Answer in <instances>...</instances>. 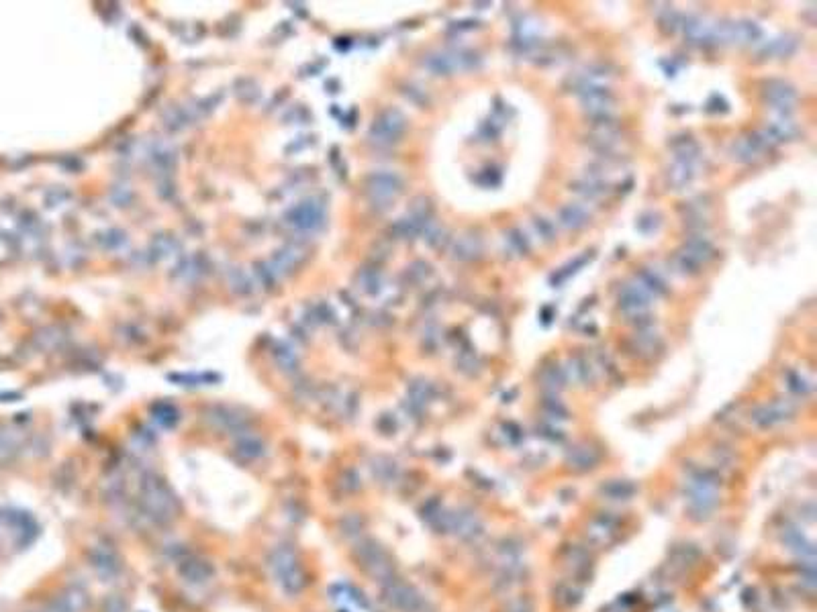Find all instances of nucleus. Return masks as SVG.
I'll list each match as a JSON object with an SVG mask.
<instances>
[{
  "label": "nucleus",
  "instance_id": "393cba45",
  "mask_svg": "<svg viewBox=\"0 0 817 612\" xmlns=\"http://www.w3.org/2000/svg\"><path fill=\"white\" fill-rule=\"evenodd\" d=\"M535 227H538V231H544L545 235H548L545 239H552V227L548 225L545 219H535Z\"/></svg>",
  "mask_w": 817,
  "mask_h": 612
},
{
  "label": "nucleus",
  "instance_id": "412c9836",
  "mask_svg": "<svg viewBox=\"0 0 817 612\" xmlns=\"http://www.w3.org/2000/svg\"><path fill=\"white\" fill-rule=\"evenodd\" d=\"M372 182L376 194H387V196H390V194H395V192L401 190V180H399L397 176H390V174L374 176Z\"/></svg>",
  "mask_w": 817,
  "mask_h": 612
},
{
  "label": "nucleus",
  "instance_id": "f3484780",
  "mask_svg": "<svg viewBox=\"0 0 817 612\" xmlns=\"http://www.w3.org/2000/svg\"><path fill=\"white\" fill-rule=\"evenodd\" d=\"M235 449H237V453L244 457V459H249V461H252V459H258V457L264 453V443H262L259 437L244 435L242 439H237Z\"/></svg>",
  "mask_w": 817,
  "mask_h": 612
},
{
  "label": "nucleus",
  "instance_id": "1a4fd4ad",
  "mask_svg": "<svg viewBox=\"0 0 817 612\" xmlns=\"http://www.w3.org/2000/svg\"><path fill=\"white\" fill-rule=\"evenodd\" d=\"M268 566H270V570H272L274 576L280 580L288 570H292L294 566H299V559H297V553H294L292 547L280 545V547H276L272 553H270V557H268Z\"/></svg>",
  "mask_w": 817,
  "mask_h": 612
},
{
  "label": "nucleus",
  "instance_id": "9b49d317",
  "mask_svg": "<svg viewBox=\"0 0 817 612\" xmlns=\"http://www.w3.org/2000/svg\"><path fill=\"white\" fill-rule=\"evenodd\" d=\"M695 176H697V164L695 161H680V159H676L666 174L668 184L673 186L674 190H680V188L690 184Z\"/></svg>",
  "mask_w": 817,
  "mask_h": 612
},
{
  "label": "nucleus",
  "instance_id": "ddd939ff",
  "mask_svg": "<svg viewBox=\"0 0 817 612\" xmlns=\"http://www.w3.org/2000/svg\"><path fill=\"white\" fill-rule=\"evenodd\" d=\"M762 37V29L754 21H738L730 23V41L733 43H756Z\"/></svg>",
  "mask_w": 817,
  "mask_h": 612
},
{
  "label": "nucleus",
  "instance_id": "5701e85b",
  "mask_svg": "<svg viewBox=\"0 0 817 612\" xmlns=\"http://www.w3.org/2000/svg\"><path fill=\"white\" fill-rule=\"evenodd\" d=\"M658 227H660V214L656 213L642 214L640 221H638V229H640L642 233H654Z\"/></svg>",
  "mask_w": 817,
  "mask_h": 612
},
{
  "label": "nucleus",
  "instance_id": "b1692460",
  "mask_svg": "<svg viewBox=\"0 0 817 612\" xmlns=\"http://www.w3.org/2000/svg\"><path fill=\"white\" fill-rule=\"evenodd\" d=\"M102 612H127V604L119 596H109L102 604Z\"/></svg>",
  "mask_w": 817,
  "mask_h": 612
},
{
  "label": "nucleus",
  "instance_id": "9d476101",
  "mask_svg": "<svg viewBox=\"0 0 817 612\" xmlns=\"http://www.w3.org/2000/svg\"><path fill=\"white\" fill-rule=\"evenodd\" d=\"M178 571L190 584H202L213 576V568L204 559H197V557H190L187 561H182Z\"/></svg>",
  "mask_w": 817,
  "mask_h": 612
},
{
  "label": "nucleus",
  "instance_id": "a211bd4d",
  "mask_svg": "<svg viewBox=\"0 0 817 612\" xmlns=\"http://www.w3.org/2000/svg\"><path fill=\"white\" fill-rule=\"evenodd\" d=\"M795 49H797V37H793V35H783V37H778V39H773V41L766 45V49H764V56L787 57V56H791Z\"/></svg>",
  "mask_w": 817,
  "mask_h": 612
},
{
  "label": "nucleus",
  "instance_id": "6e6552de",
  "mask_svg": "<svg viewBox=\"0 0 817 612\" xmlns=\"http://www.w3.org/2000/svg\"><path fill=\"white\" fill-rule=\"evenodd\" d=\"M402 129H405V116L399 111H387L376 121L374 133L385 141H395L402 133Z\"/></svg>",
  "mask_w": 817,
  "mask_h": 612
},
{
  "label": "nucleus",
  "instance_id": "f8f14e48",
  "mask_svg": "<svg viewBox=\"0 0 817 612\" xmlns=\"http://www.w3.org/2000/svg\"><path fill=\"white\" fill-rule=\"evenodd\" d=\"M797 133H799V129H797V125L788 119V114H778L774 121H771L768 123V129H766V137L771 139V143L773 141H791L793 137H797Z\"/></svg>",
  "mask_w": 817,
  "mask_h": 612
},
{
  "label": "nucleus",
  "instance_id": "39448f33",
  "mask_svg": "<svg viewBox=\"0 0 817 612\" xmlns=\"http://www.w3.org/2000/svg\"><path fill=\"white\" fill-rule=\"evenodd\" d=\"M90 566L104 580L115 578L117 573L121 571V561H119L117 553L111 547H104V545H96L90 551Z\"/></svg>",
  "mask_w": 817,
  "mask_h": 612
},
{
  "label": "nucleus",
  "instance_id": "dca6fc26",
  "mask_svg": "<svg viewBox=\"0 0 817 612\" xmlns=\"http://www.w3.org/2000/svg\"><path fill=\"white\" fill-rule=\"evenodd\" d=\"M480 254H482V241L476 235L460 237L458 241H456V247H454V256L458 257V259H464V261H470V259L478 257Z\"/></svg>",
  "mask_w": 817,
  "mask_h": 612
},
{
  "label": "nucleus",
  "instance_id": "f03ea898",
  "mask_svg": "<svg viewBox=\"0 0 817 612\" xmlns=\"http://www.w3.org/2000/svg\"><path fill=\"white\" fill-rule=\"evenodd\" d=\"M580 102L583 106L587 109L590 116H599V114H609V109L613 106V94L603 88V86H595L590 82H583L580 90Z\"/></svg>",
  "mask_w": 817,
  "mask_h": 612
},
{
  "label": "nucleus",
  "instance_id": "2eb2a0df",
  "mask_svg": "<svg viewBox=\"0 0 817 612\" xmlns=\"http://www.w3.org/2000/svg\"><path fill=\"white\" fill-rule=\"evenodd\" d=\"M558 219L566 229H580L588 223V213L578 204H566L558 211Z\"/></svg>",
  "mask_w": 817,
  "mask_h": 612
},
{
  "label": "nucleus",
  "instance_id": "423d86ee",
  "mask_svg": "<svg viewBox=\"0 0 817 612\" xmlns=\"http://www.w3.org/2000/svg\"><path fill=\"white\" fill-rule=\"evenodd\" d=\"M768 145H771V139L766 135H750V137H744V139L733 143L731 154L738 161L752 164L768 149Z\"/></svg>",
  "mask_w": 817,
  "mask_h": 612
},
{
  "label": "nucleus",
  "instance_id": "aec40b11",
  "mask_svg": "<svg viewBox=\"0 0 817 612\" xmlns=\"http://www.w3.org/2000/svg\"><path fill=\"white\" fill-rule=\"evenodd\" d=\"M638 280H640V286L644 288L645 292L652 296H662V294H666V284H664V280L660 278L658 274H654L652 270H642L640 271V276H638Z\"/></svg>",
  "mask_w": 817,
  "mask_h": 612
},
{
  "label": "nucleus",
  "instance_id": "f257e3e1",
  "mask_svg": "<svg viewBox=\"0 0 817 612\" xmlns=\"http://www.w3.org/2000/svg\"><path fill=\"white\" fill-rule=\"evenodd\" d=\"M142 506H144L147 516H152L159 525H166V523L174 521V516L180 511L178 498L174 496V492L168 488V484L164 480H159L158 476H147L144 480Z\"/></svg>",
  "mask_w": 817,
  "mask_h": 612
},
{
  "label": "nucleus",
  "instance_id": "7ed1b4c3",
  "mask_svg": "<svg viewBox=\"0 0 817 612\" xmlns=\"http://www.w3.org/2000/svg\"><path fill=\"white\" fill-rule=\"evenodd\" d=\"M764 99L773 104L774 111H778L781 114H788L793 109V102L797 99V92L795 88L783 80H771L764 84Z\"/></svg>",
  "mask_w": 817,
  "mask_h": 612
},
{
  "label": "nucleus",
  "instance_id": "0eeeda50",
  "mask_svg": "<svg viewBox=\"0 0 817 612\" xmlns=\"http://www.w3.org/2000/svg\"><path fill=\"white\" fill-rule=\"evenodd\" d=\"M650 294L645 292L644 288L640 284H630L625 286L619 294V306L621 311H625L628 314H633L635 318L642 316L650 306Z\"/></svg>",
  "mask_w": 817,
  "mask_h": 612
},
{
  "label": "nucleus",
  "instance_id": "4be33fe9",
  "mask_svg": "<svg viewBox=\"0 0 817 612\" xmlns=\"http://www.w3.org/2000/svg\"><path fill=\"white\" fill-rule=\"evenodd\" d=\"M573 190L574 192H578V194H583V196L588 200L597 199V196H601L603 192H605L603 184L601 182H597V180H580V182H574Z\"/></svg>",
  "mask_w": 817,
  "mask_h": 612
},
{
  "label": "nucleus",
  "instance_id": "20e7f679",
  "mask_svg": "<svg viewBox=\"0 0 817 612\" xmlns=\"http://www.w3.org/2000/svg\"><path fill=\"white\" fill-rule=\"evenodd\" d=\"M88 594L82 586H68L59 596L49 602V612H84Z\"/></svg>",
  "mask_w": 817,
  "mask_h": 612
},
{
  "label": "nucleus",
  "instance_id": "6ab92c4d",
  "mask_svg": "<svg viewBox=\"0 0 817 612\" xmlns=\"http://www.w3.org/2000/svg\"><path fill=\"white\" fill-rule=\"evenodd\" d=\"M280 584H282V588L287 590L288 594H301L302 588L307 584V576H304L301 566H294L292 570H288L280 578Z\"/></svg>",
  "mask_w": 817,
  "mask_h": 612
},
{
  "label": "nucleus",
  "instance_id": "4468645a",
  "mask_svg": "<svg viewBox=\"0 0 817 612\" xmlns=\"http://www.w3.org/2000/svg\"><path fill=\"white\" fill-rule=\"evenodd\" d=\"M680 254H685V256H687L688 259H693L697 266H701V264H705L707 259L713 257V245L707 241V239H703V237H693V239H688V241L685 243V247L680 249Z\"/></svg>",
  "mask_w": 817,
  "mask_h": 612
}]
</instances>
